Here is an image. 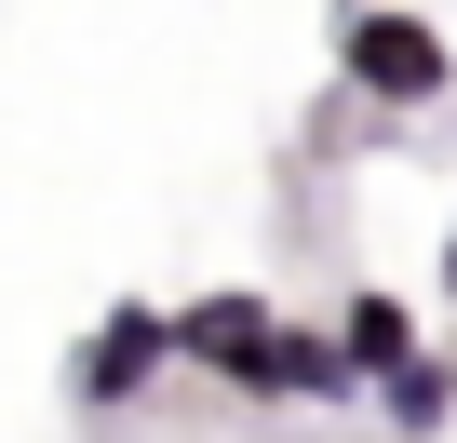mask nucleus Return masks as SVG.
Instances as JSON below:
<instances>
[{"label":"nucleus","mask_w":457,"mask_h":443,"mask_svg":"<svg viewBox=\"0 0 457 443\" xmlns=\"http://www.w3.org/2000/svg\"><path fill=\"white\" fill-rule=\"evenodd\" d=\"M337 81L363 108H444L457 94V41L417 0H337Z\"/></svg>","instance_id":"f257e3e1"},{"label":"nucleus","mask_w":457,"mask_h":443,"mask_svg":"<svg viewBox=\"0 0 457 443\" xmlns=\"http://www.w3.org/2000/svg\"><path fill=\"white\" fill-rule=\"evenodd\" d=\"M162 376H175V309H148V296L95 309V336L68 349V403H81V416H135Z\"/></svg>","instance_id":"f03ea898"},{"label":"nucleus","mask_w":457,"mask_h":443,"mask_svg":"<svg viewBox=\"0 0 457 443\" xmlns=\"http://www.w3.org/2000/svg\"><path fill=\"white\" fill-rule=\"evenodd\" d=\"M270 323H283L270 296L215 283V296H188V309H175V363H188V376H215L228 403H256V376H270Z\"/></svg>","instance_id":"7ed1b4c3"},{"label":"nucleus","mask_w":457,"mask_h":443,"mask_svg":"<svg viewBox=\"0 0 457 443\" xmlns=\"http://www.w3.org/2000/svg\"><path fill=\"white\" fill-rule=\"evenodd\" d=\"M323 349H337V376H350V403H363V390H390V376L430 349V309H417V296H390V283H350V296H337V323H323Z\"/></svg>","instance_id":"20e7f679"},{"label":"nucleus","mask_w":457,"mask_h":443,"mask_svg":"<svg viewBox=\"0 0 457 443\" xmlns=\"http://www.w3.org/2000/svg\"><path fill=\"white\" fill-rule=\"evenodd\" d=\"M363 403H377V430H390V443H444V430H457V363H444V349H417V363H403L390 390H363Z\"/></svg>","instance_id":"39448f33"},{"label":"nucleus","mask_w":457,"mask_h":443,"mask_svg":"<svg viewBox=\"0 0 457 443\" xmlns=\"http://www.w3.org/2000/svg\"><path fill=\"white\" fill-rule=\"evenodd\" d=\"M256 403H350V376H337V349H323V323H270V376H256Z\"/></svg>","instance_id":"423d86ee"},{"label":"nucleus","mask_w":457,"mask_h":443,"mask_svg":"<svg viewBox=\"0 0 457 443\" xmlns=\"http://www.w3.org/2000/svg\"><path fill=\"white\" fill-rule=\"evenodd\" d=\"M444 296H457V215H444Z\"/></svg>","instance_id":"0eeeda50"}]
</instances>
